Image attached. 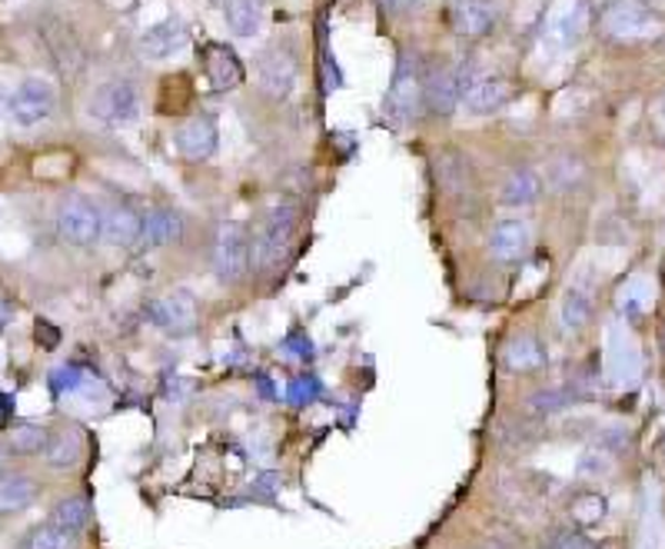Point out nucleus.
Here are the masks:
<instances>
[{
    "instance_id": "9b49d317",
    "label": "nucleus",
    "mask_w": 665,
    "mask_h": 549,
    "mask_svg": "<svg viewBox=\"0 0 665 549\" xmlns=\"http://www.w3.org/2000/svg\"><path fill=\"white\" fill-rule=\"evenodd\" d=\"M260 87L273 97V100H284L290 97L293 84H297V58L290 47H266L260 53Z\"/></svg>"
},
{
    "instance_id": "e433bc0d",
    "label": "nucleus",
    "mask_w": 665,
    "mask_h": 549,
    "mask_svg": "<svg viewBox=\"0 0 665 549\" xmlns=\"http://www.w3.org/2000/svg\"><path fill=\"white\" fill-rule=\"evenodd\" d=\"M662 117H665V97H662Z\"/></svg>"
},
{
    "instance_id": "c756f323",
    "label": "nucleus",
    "mask_w": 665,
    "mask_h": 549,
    "mask_svg": "<svg viewBox=\"0 0 665 549\" xmlns=\"http://www.w3.org/2000/svg\"><path fill=\"white\" fill-rule=\"evenodd\" d=\"M569 403V394L566 390H539V394H532L529 397V410L532 413H556V410H563Z\"/></svg>"
},
{
    "instance_id": "7ed1b4c3",
    "label": "nucleus",
    "mask_w": 665,
    "mask_h": 549,
    "mask_svg": "<svg viewBox=\"0 0 665 549\" xmlns=\"http://www.w3.org/2000/svg\"><path fill=\"white\" fill-rule=\"evenodd\" d=\"M250 260H253V240H250V230L237 220H227V224H219L216 230V240H213V270L216 277L224 284H240L250 270Z\"/></svg>"
},
{
    "instance_id": "cd10ccee",
    "label": "nucleus",
    "mask_w": 665,
    "mask_h": 549,
    "mask_svg": "<svg viewBox=\"0 0 665 549\" xmlns=\"http://www.w3.org/2000/svg\"><path fill=\"white\" fill-rule=\"evenodd\" d=\"M47 444H50V433L43 426H34V423H21L8 433V447L17 457H34V453L47 450Z\"/></svg>"
},
{
    "instance_id": "412c9836",
    "label": "nucleus",
    "mask_w": 665,
    "mask_h": 549,
    "mask_svg": "<svg viewBox=\"0 0 665 549\" xmlns=\"http://www.w3.org/2000/svg\"><path fill=\"white\" fill-rule=\"evenodd\" d=\"M453 24L463 37H486L495 24L492 0H460L453 8Z\"/></svg>"
},
{
    "instance_id": "a878e982",
    "label": "nucleus",
    "mask_w": 665,
    "mask_h": 549,
    "mask_svg": "<svg viewBox=\"0 0 665 549\" xmlns=\"http://www.w3.org/2000/svg\"><path fill=\"white\" fill-rule=\"evenodd\" d=\"M592 316V297L582 290V287H569L563 294V303H560V320L563 326L569 329V334H576V329H582Z\"/></svg>"
},
{
    "instance_id": "7c9ffc66",
    "label": "nucleus",
    "mask_w": 665,
    "mask_h": 549,
    "mask_svg": "<svg viewBox=\"0 0 665 549\" xmlns=\"http://www.w3.org/2000/svg\"><path fill=\"white\" fill-rule=\"evenodd\" d=\"M549 549H599V542L582 529H560L549 539Z\"/></svg>"
},
{
    "instance_id": "c85d7f7f",
    "label": "nucleus",
    "mask_w": 665,
    "mask_h": 549,
    "mask_svg": "<svg viewBox=\"0 0 665 549\" xmlns=\"http://www.w3.org/2000/svg\"><path fill=\"white\" fill-rule=\"evenodd\" d=\"M573 516L589 526V523H599L605 516V500L599 497V492H586V497L573 500Z\"/></svg>"
},
{
    "instance_id": "aec40b11",
    "label": "nucleus",
    "mask_w": 665,
    "mask_h": 549,
    "mask_svg": "<svg viewBox=\"0 0 665 549\" xmlns=\"http://www.w3.org/2000/svg\"><path fill=\"white\" fill-rule=\"evenodd\" d=\"M545 360H549V357H545V347H542V340L532 337V334L513 337V340L506 344V350H503V363H506L510 373H536V370L545 366Z\"/></svg>"
},
{
    "instance_id": "a211bd4d",
    "label": "nucleus",
    "mask_w": 665,
    "mask_h": 549,
    "mask_svg": "<svg viewBox=\"0 0 665 549\" xmlns=\"http://www.w3.org/2000/svg\"><path fill=\"white\" fill-rule=\"evenodd\" d=\"M143 234V213H137L130 203H114L103 213V240L114 247H137Z\"/></svg>"
},
{
    "instance_id": "f257e3e1",
    "label": "nucleus",
    "mask_w": 665,
    "mask_h": 549,
    "mask_svg": "<svg viewBox=\"0 0 665 549\" xmlns=\"http://www.w3.org/2000/svg\"><path fill=\"white\" fill-rule=\"evenodd\" d=\"M423 61L419 53L413 50H403L400 61H397V71H393V84L386 90V100H382V117L397 124V127H406L416 121L419 107L426 100V87H423Z\"/></svg>"
},
{
    "instance_id": "1a4fd4ad",
    "label": "nucleus",
    "mask_w": 665,
    "mask_h": 549,
    "mask_svg": "<svg viewBox=\"0 0 665 549\" xmlns=\"http://www.w3.org/2000/svg\"><path fill=\"white\" fill-rule=\"evenodd\" d=\"M147 316L163 334H190L197 326V297L190 290H171L150 303Z\"/></svg>"
},
{
    "instance_id": "ddd939ff",
    "label": "nucleus",
    "mask_w": 665,
    "mask_h": 549,
    "mask_svg": "<svg viewBox=\"0 0 665 549\" xmlns=\"http://www.w3.org/2000/svg\"><path fill=\"white\" fill-rule=\"evenodd\" d=\"M174 144H177V153L184 160H193V163L210 160L216 153V144H219V127L210 114H197L177 127Z\"/></svg>"
},
{
    "instance_id": "4468645a",
    "label": "nucleus",
    "mask_w": 665,
    "mask_h": 549,
    "mask_svg": "<svg viewBox=\"0 0 665 549\" xmlns=\"http://www.w3.org/2000/svg\"><path fill=\"white\" fill-rule=\"evenodd\" d=\"M529 244H532L529 224H526V220H519V216L499 220V224L492 227V234H489V253L499 263H519L526 257Z\"/></svg>"
},
{
    "instance_id": "393cba45",
    "label": "nucleus",
    "mask_w": 665,
    "mask_h": 549,
    "mask_svg": "<svg viewBox=\"0 0 665 549\" xmlns=\"http://www.w3.org/2000/svg\"><path fill=\"white\" fill-rule=\"evenodd\" d=\"M77 533H67L61 526H53L50 520L34 526L24 539H21V549H77Z\"/></svg>"
},
{
    "instance_id": "5701e85b",
    "label": "nucleus",
    "mask_w": 665,
    "mask_h": 549,
    "mask_svg": "<svg viewBox=\"0 0 665 549\" xmlns=\"http://www.w3.org/2000/svg\"><path fill=\"white\" fill-rule=\"evenodd\" d=\"M47 466L50 470H74L84 457V439L77 429H61L58 436H50L47 444Z\"/></svg>"
},
{
    "instance_id": "f03ea898",
    "label": "nucleus",
    "mask_w": 665,
    "mask_h": 549,
    "mask_svg": "<svg viewBox=\"0 0 665 549\" xmlns=\"http://www.w3.org/2000/svg\"><path fill=\"white\" fill-rule=\"evenodd\" d=\"M599 27L605 37L623 43H639L662 34V21L655 17V11L645 0H608L599 14Z\"/></svg>"
},
{
    "instance_id": "72a5a7b5",
    "label": "nucleus",
    "mask_w": 665,
    "mask_h": 549,
    "mask_svg": "<svg viewBox=\"0 0 665 549\" xmlns=\"http://www.w3.org/2000/svg\"><path fill=\"white\" fill-rule=\"evenodd\" d=\"M11 410H14V403H11V397H4V394H0V423H8V416H11Z\"/></svg>"
},
{
    "instance_id": "6e6552de",
    "label": "nucleus",
    "mask_w": 665,
    "mask_h": 549,
    "mask_svg": "<svg viewBox=\"0 0 665 549\" xmlns=\"http://www.w3.org/2000/svg\"><path fill=\"white\" fill-rule=\"evenodd\" d=\"M53 107H58V93H53V87L40 77H30L24 80L14 97L8 100V110H11V117L14 124L21 127H37L43 124L50 114H53Z\"/></svg>"
},
{
    "instance_id": "473e14b6",
    "label": "nucleus",
    "mask_w": 665,
    "mask_h": 549,
    "mask_svg": "<svg viewBox=\"0 0 665 549\" xmlns=\"http://www.w3.org/2000/svg\"><path fill=\"white\" fill-rule=\"evenodd\" d=\"M40 337H43L47 347L58 344V334H53V326H50V323H37V340H40Z\"/></svg>"
},
{
    "instance_id": "2f4dec72",
    "label": "nucleus",
    "mask_w": 665,
    "mask_h": 549,
    "mask_svg": "<svg viewBox=\"0 0 665 549\" xmlns=\"http://www.w3.org/2000/svg\"><path fill=\"white\" fill-rule=\"evenodd\" d=\"M376 4H379L386 14H397V17H400V14H410V11L419 4V0H376Z\"/></svg>"
},
{
    "instance_id": "20e7f679",
    "label": "nucleus",
    "mask_w": 665,
    "mask_h": 549,
    "mask_svg": "<svg viewBox=\"0 0 665 549\" xmlns=\"http://www.w3.org/2000/svg\"><path fill=\"white\" fill-rule=\"evenodd\" d=\"M300 207L297 203H276L269 213H266V220H263V227H260V237H256V244H253V257H256V263L260 266H273L276 260H280L287 250H290V244H293V237H297V230H300Z\"/></svg>"
},
{
    "instance_id": "dca6fc26",
    "label": "nucleus",
    "mask_w": 665,
    "mask_h": 549,
    "mask_svg": "<svg viewBox=\"0 0 665 549\" xmlns=\"http://www.w3.org/2000/svg\"><path fill=\"white\" fill-rule=\"evenodd\" d=\"M187 40H190V27L180 17H166V21L143 30L140 50L150 61H166V58H174V53H180L187 47Z\"/></svg>"
},
{
    "instance_id": "f8f14e48",
    "label": "nucleus",
    "mask_w": 665,
    "mask_h": 549,
    "mask_svg": "<svg viewBox=\"0 0 665 549\" xmlns=\"http://www.w3.org/2000/svg\"><path fill=\"white\" fill-rule=\"evenodd\" d=\"M510 97H513V84L506 77H499V74H466L460 103H466V110H473V114H492V110L510 103Z\"/></svg>"
},
{
    "instance_id": "c9c22d12",
    "label": "nucleus",
    "mask_w": 665,
    "mask_h": 549,
    "mask_svg": "<svg viewBox=\"0 0 665 549\" xmlns=\"http://www.w3.org/2000/svg\"><path fill=\"white\" fill-rule=\"evenodd\" d=\"M473 549H495V546H473Z\"/></svg>"
},
{
    "instance_id": "6ab92c4d",
    "label": "nucleus",
    "mask_w": 665,
    "mask_h": 549,
    "mask_svg": "<svg viewBox=\"0 0 665 549\" xmlns=\"http://www.w3.org/2000/svg\"><path fill=\"white\" fill-rule=\"evenodd\" d=\"M37 479L27 473H0V516L24 513L37 500Z\"/></svg>"
},
{
    "instance_id": "b1692460",
    "label": "nucleus",
    "mask_w": 665,
    "mask_h": 549,
    "mask_svg": "<svg viewBox=\"0 0 665 549\" xmlns=\"http://www.w3.org/2000/svg\"><path fill=\"white\" fill-rule=\"evenodd\" d=\"M90 516H93V507H90L87 497H67V500H61L58 507L50 510V523L53 526H61L67 533H77V536L90 526Z\"/></svg>"
},
{
    "instance_id": "2eb2a0df",
    "label": "nucleus",
    "mask_w": 665,
    "mask_h": 549,
    "mask_svg": "<svg viewBox=\"0 0 665 549\" xmlns=\"http://www.w3.org/2000/svg\"><path fill=\"white\" fill-rule=\"evenodd\" d=\"M203 71H206V80L216 93H227V90L243 84V64L234 53V47H227V43H206L203 47Z\"/></svg>"
},
{
    "instance_id": "423d86ee",
    "label": "nucleus",
    "mask_w": 665,
    "mask_h": 549,
    "mask_svg": "<svg viewBox=\"0 0 665 549\" xmlns=\"http://www.w3.org/2000/svg\"><path fill=\"white\" fill-rule=\"evenodd\" d=\"M589 24H592L589 0H556L545 17V43L556 50H569L589 34Z\"/></svg>"
},
{
    "instance_id": "4be33fe9",
    "label": "nucleus",
    "mask_w": 665,
    "mask_h": 549,
    "mask_svg": "<svg viewBox=\"0 0 665 549\" xmlns=\"http://www.w3.org/2000/svg\"><path fill=\"white\" fill-rule=\"evenodd\" d=\"M263 0H224V21L234 37H256L263 27Z\"/></svg>"
},
{
    "instance_id": "bb28decb",
    "label": "nucleus",
    "mask_w": 665,
    "mask_h": 549,
    "mask_svg": "<svg viewBox=\"0 0 665 549\" xmlns=\"http://www.w3.org/2000/svg\"><path fill=\"white\" fill-rule=\"evenodd\" d=\"M542 190V180L532 171H513L503 184V203L506 207H529Z\"/></svg>"
},
{
    "instance_id": "f704fd0d",
    "label": "nucleus",
    "mask_w": 665,
    "mask_h": 549,
    "mask_svg": "<svg viewBox=\"0 0 665 549\" xmlns=\"http://www.w3.org/2000/svg\"><path fill=\"white\" fill-rule=\"evenodd\" d=\"M0 473H4V450H0Z\"/></svg>"
},
{
    "instance_id": "f3484780",
    "label": "nucleus",
    "mask_w": 665,
    "mask_h": 549,
    "mask_svg": "<svg viewBox=\"0 0 665 549\" xmlns=\"http://www.w3.org/2000/svg\"><path fill=\"white\" fill-rule=\"evenodd\" d=\"M184 237V216L171 207H153L143 216V234H140V250H156L171 247Z\"/></svg>"
},
{
    "instance_id": "9d476101",
    "label": "nucleus",
    "mask_w": 665,
    "mask_h": 549,
    "mask_svg": "<svg viewBox=\"0 0 665 549\" xmlns=\"http://www.w3.org/2000/svg\"><path fill=\"white\" fill-rule=\"evenodd\" d=\"M463 80H466V71L463 67H429L426 77H423V87H426V107L432 110L436 117H450L456 103L463 100Z\"/></svg>"
},
{
    "instance_id": "39448f33",
    "label": "nucleus",
    "mask_w": 665,
    "mask_h": 549,
    "mask_svg": "<svg viewBox=\"0 0 665 549\" xmlns=\"http://www.w3.org/2000/svg\"><path fill=\"white\" fill-rule=\"evenodd\" d=\"M58 234L71 247H93L103 237V210L87 197H67L58 207Z\"/></svg>"
},
{
    "instance_id": "0eeeda50",
    "label": "nucleus",
    "mask_w": 665,
    "mask_h": 549,
    "mask_svg": "<svg viewBox=\"0 0 665 549\" xmlns=\"http://www.w3.org/2000/svg\"><path fill=\"white\" fill-rule=\"evenodd\" d=\"M90 114L106 127H130L140 117V93L130 80L103 84L90 100Z\"/></svg>"
}]
</instances>
